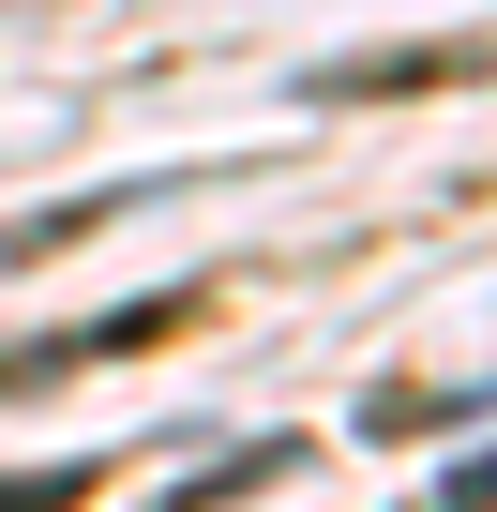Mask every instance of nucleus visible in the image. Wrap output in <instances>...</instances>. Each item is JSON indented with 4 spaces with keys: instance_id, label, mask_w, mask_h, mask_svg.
Listing matches in <instances>:
<instances>
[{
    "instance_id": "f03ea898",
    "label": "nucleus",
    "mask_w": 497,
    "mask_h": 512,
    "mask_svg": "<svg viewBox=\"0 0 497 512\" xmlns=\"http://www.w3.org/2000/svg\"><path fill=\"white\" fill-rule=\"evenodd\" d=\"M151 181H106V196H61V211H16V226H0V287H16V272H46V256H76L106 211H136Z\"/></svg>"
},
{
    "instance_id": "20e7f679",
    "label": "nucleus",
    "mask_w": 497,
    "mask_h": 512,
    "mask_svg": "<svg viewBox=\"0 0 497 512\" xmlns=\"http://www.w3.org/2000/svg\"><path fill=\"white\" fill-rule=\"evenodd\" d=\"M482 497H497V452H467V467H452V497H437V512H482Z\"/></svg>"
},
{
    "instance_id": "f257e3e1",
    "label": "nucleus",
    "mask_w": 497,
    "mask_h": 512,
    "mask_svg": "<svg viewBox=\"0 0 497 512\" xmlns=\"http://www.w3.org/2000/svg\"><path fill=\"white\" fill-rule=\"evenodd\" d=\"M452 76H497V31H452V46H377V61H317L302 106H392V91H452Z\"/></svg>"
},
{
    "instance_id": "7ed1b4c3",
    "label": "nucleus",
    "mask_w": 497,
    "mask_h": 512,
    "mask_svg": "<svg viewBox=\"0 0 497 512\" xmlns=\"http://www.w3.org/2000/svg\"><path fill=\"white\" fill-rule=\"evenodd\" d=\"M91 497V467H31V482H0V512H76Z\"/></svg>"
}]
</instances>
